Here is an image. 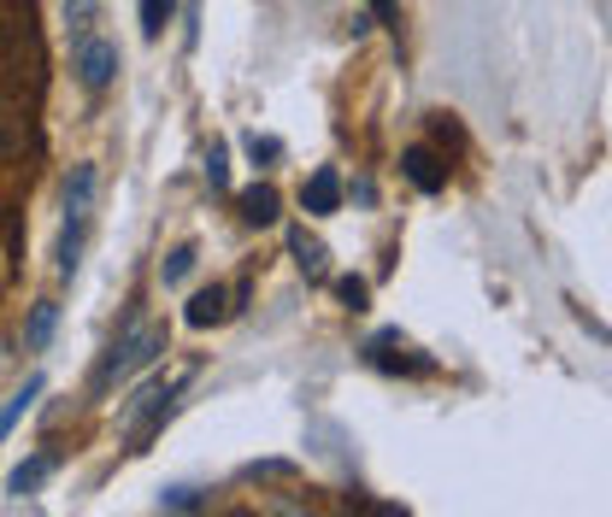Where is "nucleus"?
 I'll use <instances>...</instances> for the list:
<instances>
[{"instance_id": "nucleus-5", "label": "nucleus", "mask_w": 612, "mask_h": 517, "mask_svg": "<svg viewBox=\"0 0 612 517\" xmlns=\"http://www.w3.org/2000/svg\"><path fill=\"white\" fill-rule=\"evenodd\" d=\"M365 359H371L378 371H395V376H436V359H424L418 348H406L401 336H378V341L365 348Z\"/></svg>"}, {"instance_id": "nucleus-13", "label": "nucleus", "mask_w": 612, "mask_h": 517, "mask_svg": "<svg viewBox=\"0 0 612 517\" xmlns=\"http://www.w3.org/2000/svg\"><path fill=\"white\" fill-rule=\"evenodd\" d=\"M42 388H47V383H42V376H30V383H24L19 394H12V400H7V406H0V441H7V436H12V424H19V418H24V411H30V406H36V400H42Z\"/></svg>"}, {"instance_id": "nucleus-11", "label": "nucleus", "mask_w": 612, "mask_h": 517, "mask_svg": "<svg viewBox=\"0 0 612 517\" xmlns=\"http://www.w3.org/2000/svg\"><path fill=\"white\" fill-rule=\"evenodd\" d=\"M288 253H295V265L306 271V277H330V253H325V241L318 235H306V230H288Z\"/></svg>"}, {"instance_id": "nucleus-4", "label": "nucleus", "mask_w": 612, "mask_h": 517, "mask_svg": "<svg viewBox=\"0 0 612 517\" xmlns=\"http://www.w3.org/2000/svg\"><path fill=\"white\" fill-rule=\"evenodd\" d=\"M118 65H124V59H118V42L100 36V30H95V36H77V42H72V72H77V82H83L89 95H107V89H112V82H118Z\"/></svg>"}, {"instance_id": "nucleus-14", "label": "nucleus", "mask_w": 612, "mask_h": 517, "mask_svg": "<svg viewBox=\"0 0 612 517\" xmlns=\"http://www.w3.org/2000/svg\"><path fill=\"white\" fill-rule=\"evenodd\" d=\"M172 12H177V0H135L142 36H147V42H160V36H165V24H172Z\"/></svg>"}, {"instance_id": "nucleus-20", "label": "nucleus", "mask_w": 612, "mask_h": 517, "mask_svg": "<svg viewBox=\"0 0 612 517\" xmlns=\"http://www.w3.org/2000/svg\"><path fill=\"white\" fill-rule=\"evenodd\" d=\"M207 183H212V188H230V153L218 147V142L207 147Z\"/></svg>"}, {"instance_id": "nucleus-8", "label": "nucleus", "mask_w": 612, "mask_h": 517, "mask_svg": "<svg viewBox=\"0 0 612 517\" xmlns=\"http://www.w3.org/2000/svg\"><path fill=\"white\" fill-rule=\"evenodd\" d=\"M300 200H306V212H313V218H330L336 206H342V177H336L330 165L313 170V183L300 188Z\"/></svg>"}, {"instance_id": "nucleus-9", "label": "nucleus", "mask_w": 612, "mask_h": 517, "mask_svg": "<svg viewBox=\"0 0 612 517\" xmlns=\"http://www.w3.org/2000/svg\"><path fill=\"white\" fill-rule=\"evenodd\" d=\"M230 318V295L225 288H200V295L189 300V312H183V323H189V330H212V323H225Z\"/></svg>"}, {"instance_id": "nucleus-6", "label": "nucleus", "mask_w": 612, "mask_h": 517, "mask_svg": "<svg viewBox=\"0 0 612 517\" xmlns=\"http://www.w3.org/2000/svg\"><path fill=\"white\" fill-rule=\"evenodd\" d=\"M401 177L418 188V195H441L448 188V160H441L436 147H424V142H413L401 153Z\"/></svg>"}, {"instance_id": "nucleus-2", "label": "nucleus", "mask_w": 612, "mask_h": 517, "mask_svg": "<svg viewBox=\"0 0 612 517\" xmlns=\"http://www.w3.org/2000/svg\"><path fill=\"white\" fill-rule=\"evenodd\" d=\"M89 218H95V165H72V183H65V223H59V277H72L83 265V235H89Z\"/></svg>"}, {"instance_id": "nucleus-1", "label": "nucleus", "mask_w": 612, "mask_h": 517, "mask_svg": "<svg viewBox=\"0 0 612 517\" xmlns=\"http://www.w3.org/2000/svg\"><path fill=\"white\" fill-rule=\"evenodd\" d=\"M165 353V323H135V330H124L107 348V359L95 365V394H107L112 383H124V376H135V371H147L153 359Z\"/></svg>"}, {"instance_id": "nucleus-22", "label": "nucleus", "mask_w": 612, "mask_h": 517, "mask_svg": "<svg viewBox=\"0 0 612 517\" xmlns=\"http://www.w3.org/2000/svg\"><path fill=\"white\" fill-rule=\"evenodd\" d=\"M430 130H436V142H453V147H466V135H459L453 112H436V118H430Z\"/></svg>"}, {"instance_id": "nucleus-3", "label": "nucleus", "mask_w": 612, "mask_h": 517, "mask_svg": "<svg viewBox=\"0 0 612 517\" xmlns=\"http://www.w3.org/2000/svg\"><path fill=\"white\" fill-rule=\"evenodd\" d=\"M189 388V376H177V383H147L142 394L130 400L124 411V436H130V453H142V447L165 429V418L177 411V394Z\"/></svg>"}, {"instance_id": "nucleus-7", "label": "nucleus", "mask_w": 612, "mask_h": 517, "mask_svg": "<svg viewBox=\"0 0 612 517\" xmlns=\"http://www.w3.org/2000/svg\"><path fill=\"white\" fill-rule=\"evenodd\" d=\"M236 218L253 223V230H265V223L283 218V195H277L271 183H248L242 195H236Z\"/></svg>"}, {"instance_id": "nucleus-15", "label": "nucleus", "mask_w": 612, "mask_h": 517, "mask_svg": "<svg viewBox=\"0 0 612 517\" xmlns=\"http://www.w3.org/2000/svg\"><path fill=\"white\" fill-rule=\"evenodd\" d=\"M65 30H72V42L95 36L100 30V0H65Z\"/></svg>"}, {"instance_id": "nucleus-23", "label": "nucleus", "mask_w": 612, "mask_h": 517, "mask_svg": "<svg viewBox=\"0 0 612 517\" xmlns=\"http://www.w3.org/2000/svg\"><path fill=\"white\" fill-rule=\"evenodd\" d=\"M371 12H378V24L395 30V0H371Z\"/></svg>"}, {"instance_id": "nucleus-21", "label": "nucleus", "mask_w": 612, "mask_h": 517, "mask_svg": "<svg viewBox=\"0 0 612 517\" xmlns=\"http://www.w3.org/2000/svg\"><path fill=\"white\" fill-rule=\"evenodd\" d=\"M336 295H342V306H348V312H365V300H371V288H365L360 277H342V283H336Z\"/></svg>"}, {"instance_id": "nucleus-17", "label": "nucleus", "mask_w": 612, "mask_h": 517, "mask_svg": "<svg viewBox=\"0 0 612 517\" xmlns=\"http://www.w3.org/2000/svg\"><path fill=\"white\" fill-rule=\"evenodd\" d=\"M242 476L248 482H295V464H288V459H265V464H248Z\"/></svg>"}, {"instance_id": "nucleus-10", "label": "nucleus", "mask_w": 612, "mask_h": 517, "mask_svg": "<svg viewBox=\"0 0 612 517\" xmlns=\"http://www.w3.org/2000/svg\"><path fill=\"white\" fill-rule=\"evenodd\" d=\"M54 464H59V453H54V447H42V453H30V459L19 464V471H12V482H7V488L19 494V499H24V494H36L42 482L54 476Z\"/></svg>"}, {"instance_id": "nucleus-12", "label": "nucleus", "mask_w": 612, "mask_h": 517, "mask_svg": "<svg viewBox=\"0 0 612 517\" xmlns=\"http://www.w3.org/2000/svg\"><path fill=\"white\" fill-rule=\"evenodd\" d=\"M54 323H59V300H36V312H30V323H24V348L42 353L47 341H54Z\"/></svg>"}, {"instance_id": "nucleus-16", "label": "nucleus", "mask_w": 612, "mask_h": 517, "mask_svg": "<svg viewBox=\"0 0 612 517\" xmlns=\"http://www.w3.org/2000/svg\"><path fill=\"white\" fill-rule=\"evenodd\" d=\"M189 271H195V248H189V241H183V248H172V253L160 258V283H165V288H177L183 277H189Z\"/></svg>"}, {"instance_id": "nucleus-19", "label": "nucleus", "mask_w": 612, "mask_h": 517, "mask_svg": "<svg viewBox=\"0 0 612 517\" xmlns=\"http://www.w3.org/2000/svg\"><path fill=\"white\" fill-rule=\"evenodd\" d=\"M248 160H253V165L283 160V142H277V135H248Z\"/></svg>"}, {"instance_id": "nucleus-18", "label": "nucleus", "mask_w": 612, "mask_h": 517, "mask_svg": "<svg viewBox=\"0 0 612 517\" xmlns=\"http://www.w3.org/2000/svg\"><path fill=\"white\" fill-rule=\"evenodd\" d=\"M200 506H207V494H200V488H165L160 494V512H200Z\"/></svg>"}]
</instances>
